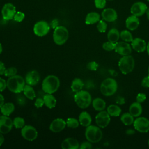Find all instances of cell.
<instances>
[{"label": "cell", "instance_id": "6da1fadb", "mask_svg": "<svg viewBox=\"0 0 149 149\" xmlns=\"http://www.w3.org/2000/svg\"><path fill=\"white\" fill-rule=\"evenodd\" d=\"M60 86V80L59 78L54 74H49L45 77L42 82V89L43 91L47 94H53L55 93Z\"/></svg>", "mask_w": 149, "mask_h": 149}, {"label": "cell", "instance_id": "7a4b0ae2", "mask_svg": "<svg viewBox=\"0 0 149 149\" xmlns=\"http://www.w3.org/2000/svg\"><path fill=\"white\" fill-rule=\"evenodd\" d=\"M8 89L13 93H20L23 91L26 85L25 79L20 75L16 74L8 77L6 81Z\"/></svg>", "mask_w": 149, "mask_h": 149}, {"label": "cell", "instance_id": "3957f363", "mask_svg": "<svg viewBox=\"0 0 149 149\" xmlns=\"http://www.w3.org/2000/svg\"><path fill=\"white\" fill-rule=\"evenodd\" d=\"M74 100L76 105L82 109L88 108L92 102L91 94L87 91L83 90L75 93Z\"/></svg>", "mask_w": 149, "mask_h": 149}, {"label": "cell", "instance_id": "277c9868", "mask_svg": "<svg viewBox=\"0 0 149 149\" xmlns=\"http://www.w3.org/2000/svg\"><path fill=\"white\" fill-rule=\"evenodd\" d=\"M85 137L87 141L91 143H96L102 139V132L100 127L90 125L86 127Z\"/></svg>", "mask_w": 149, "mask_h": 149}, {"label": "cell", "instance_id": "5b68a950", "mask_svg": "<svg viewBox=\"0 0 149 149\" xmlns=\"http://www.w3.org/2000/svg\"><path fill=\"white\" fill-rule=\"evenodd\" d=\"M118 84L116 81L112 78L105 79L100 86V91L105 96H111L117 91Z\"/></svg>", "mask_w": 149, "mask_h": 149}, {"label": "cell", "instance_id": "8992f818", "mask_svg": "<svg viewBox=\"0 0 149 149\" xmlns=\"http://www.w3.org/2000/svg\"><path fill=\"white\" fill-rule=\"evenodd\" d=\"M54 42L58 45L64 44L69 37V31L67 28L63 26H58L54 29L53 33Z\"/></svg>", "mask_w": 149, "mask_h": 149}, {"label": "cell", "instance_id": "52a82bcc", "mask_svg": "<svg viewBox=\"0 0 149 149\" xmlns=\"http://www.w3.org/2000/svg\"><path fill=\"white\" fill-rule=\"evenodd\" d=\"M134 65V59L130 55L123 56L119 59L118 62L119 70L124 74H127L130 73L133 70Z\"/></svg>", "mask_w": 149, "mask_h": 149}, {"label": "cell", "instance_id": "ba28073f", "mask_svg": "<svg viewBox=\"0 0 149 149\" xmlns=\"http://www.w3.org/2000/svg\"><path fill=\"white\" fill-rule=\"evenodd\" d=\"M49 24L45 20H40L36 22L33 27V32L38 37L46 36L50 30Z\"/></svg>", "mask_w": 149, "mask_h": 149}, {"label": "cell", "instance_id": "9c48e42d", "mask_svg": "<svg viewBox=\"0 0 149 149\" xmlns=\"http://www.w3.org/2000/svg\"><path fill=\"white\" fill-rule=\"evenodd\" d=\"M20 133L23 138L29 141L35 140L38 136L37 129L34 126L30 125H25L21 129Z\"/></svg>", "mask_w": 149, "mask_h": 149}, {"label": "cell", "instance_id": "30bf717a", "mask_svg": "<svg viewBox=\"0 0 149 149\" xmlns=\"http://www.w3.org/2000/svg\"><path fill=\"white\" fill-rule=\"evenodd\" d=\"M16 12V9L15 6L10 2L4 4L1 9L2 18L5 20H10L13 19V17Z\"/></svg>", "mask_w": 149, "mask_h": 149}, {"label": "cell", "instance_id": "8fae6325", "mask_svg": "<svg viewBox=\"0 0 149 149\" xmlns=\"http://www.w3.org/2000/svg\"><path fill=\"white\" fill-rule=\"evenodd\" d=\"M134 129L140 133H147L149 131V120L145 117H137L134 120Z\"/></svg>", "mask_w": 149, "mask_h": 149}, {"label": "cell", "instance_id": "7c38bea8", "mask_svg": "<svg viewBox=\"0 0 149 149\" xmlns=\"http://www.w3.org/2000/svg\"><path fill=\"white\" fill-rule=\"evenodd\" d=\"M110 115L106 111H101L95 116V122L97 125L100 128L106 127L111 120Z\"/></svg>", "mask_w": 149, "mask_h": 149}, {"label": "cell", "instance_id": "4fadbf2b", "mask_svg": "<svg viewBox=\"0 0 149 149\" xmlns=\"http://www.w3.org/2000/svg\"><path fill=\"white\" fill-rule=\"evenodd\" d=\"M13 126V120L9 116L1 115L0 116V132L2 134H7L10 132Z\"/></svg>", "mask_w": 149, "mask_h": 149}, {"label": "cell", "instance_id": "5bb4252c", "mask_svg": "<svg viewBox=\"0 0 149 149\" xmlns=\"http://www.w3.org/2000/svg\"><path fill=\"white\" fill-rule=\"evenodd\" d=\"M147 5L143 2H136L130 8V12L133 15L137 17L143 16L147 9Z\"/></svg>", "mask_w": 149, "mask_h": 149}, {"label": "cell", "instance_id": "9a60e30c", "mask_svg": "<svg viewBox=\"0 0 149 149\" xmlns=\"http://www.w3.org/2000/svg\"><path fill=\"white\" fill-rule=\"evenodd\" d=\"M115 51L120 55L125 56L130 55L132 52V48L130 45L125 41L117 42L115 44Z\"/></svg>", "mask_w": 149, "mask_h": 149}, {"label": "cell", "instance_id": "2e32d148", "mask_svg": "<svg viewBox=\"0 0 149 149\" xmlns=\"http://www.w3.org/2000/svg\"><path fill=\"white\" fill-rule=\"evenodd\" d=\"M24 79L26 84L34 86L40 82V75L37 70H32L27 73Z\"/></svg>", "mask_w": 149, "mask_h": 149}, {"label": "cell", "instance_id": "e0dca14e", "mask_svg": "<svg viewBox=\"0 0 149 149\" xmlns=\"http://www.w3.org/2000/svg\"><path fill=\"white\" fill-rule=\"evenodd\" d=\"M66 126V121L62 118H56L53 120L49 125V130L54 133H59L62 131Z\"/></svg>", "mask_w": 149, "mask_h": 149}, {"label": "cell", "instance_id": "ac0fdd59", "mask_svg": "<svg viewBox=\"0 0 149 149\" xmlns=\"http://www.w3.org/2000/svg\"><path fill=\"white\" fill-rule=\"evenodd\" d=\"M101 16L104 20L108 22H112L115 21L118 18V14L116 11L112 8H105L102 13Z\"/></svg>", "mask_w": 149, "mask_h": 149}, {"label": "cell", "instance_id": "d6986e66", "mask_svg": "<svg viewBox=\"0 0 149 149\" xmlns=\"http://www.w3.org/2000/svg\"><path fill=\"white\" fill-rule=\"evenodd\" d=\"M79 146V141L73 137L66 138L61 143L62 149H78Z\"/></svg>", "mask_w": 149, "mask_h": 149}, {"label": "cell", "instance_id": "ffe728a7", "mask_svg": "<svg viewBox=\"0 0 149 149\" xmlns=\"http://www.w3.org/2000/svg\"><path fill=\"white\" fill-rule=\"evenodd\" d=\"M132 47L137 52H144L147 47L145 41L140 38H135L131 42Z\"/></svg>", "mask_w": 149, "mask_h": 149}, {"label": "cell", "instance_id": "44dd1931", "mask_svg": "<svg viewBox=\"0 0 149 149\" xmlns=\"http://www.w3.org/2000/svg\"><path fill=\"white\" fill-rule=\"evenodd\" d=\"M139 24L140 21L138 17L133 15L129 16L125 22L126 28L131 31L136 30L139 27Z\"/></svg>", "mask_w": 149, "mask_h": 149}, {"label": "cell", "instance_id": "7402d4cb", "mask_svg": "<svg viewBox=\"0 0 149 149\" xmlns=\"http://www.w3.org/2000/svg\"><path fill=\"white\" fill-rule=\"evenodd\" d=\"M78 120L80 124L86 127L90 125L92 121L91 115L86 111H83L80 113Z\"/></svg>", "mask_w": 149, "mask_h": 149}, {"label": "cell", "instance_id": "603a6c76", "mask_svg": "<svg viewBox=\"0 0 149 149\" xmlns=\"http://www.w3.org/2000/svg\"><path fill=\"white\" fill-rule=\"evenodd\" d=\"M142 107L138 102H133L129 107V112L134 117H139L142 113Z\"/></svg>", "mask_w": 149, "mask_h": 149}, {"label": "cell", "instance_id": "cb8c5ba5", "mask_svg": "<svg viewBox=\"0 0 149 149\" xmlns=\"http://www.w3.org/2000/svg\"><path fill=\"white\" fill-rule=\"evenodd\" d=\"M100 20V15L95 12H91L87 14L85 18V23L88 25L98 23Z\"/></svg>", "mask_w": 149, "mask_h": 149}, {"label": "cell", "instance_id": "d4e9b609", "mask_svg": "<svg viewBox=\"0 0 149 149\" xmlns=\"http://www.w3.org/2000/svg\"><path fill=\"white\" fill-rule=\"evenodd\" d=\"M44 105L48 108L52 109L55 107L56 105V100L52 94L46 93L43 96Z\"/></svg>", "mask_w": 149, "mask_h": 149}, {"label": "cell", "instance_id": "484cf974", "mask_svg": "<svg viewBox=\"0 0 149 149\" xmlns=\"http://www.w3.org/2000/svg\"><path fill=\"white\" fill-rule=\"evenodd\" d=\"M15 105L12 102H6L1 107L0 111L3 115L10 116L15 111Z\"/></svg>", "mask_w": 149, "mask_h": 149}, {"label": "cell", "instance_id": "4316f807", "mask_svg": "<svg viewBox=\"0 0 149 149\" xmlns=\"http://www.w3.org/2000/svg\"><path fill=\"white\" fill-rule=\"evenodd\" d=\"M107 38L109 41L116 43L120 38V33L116 29L112 28L108 32Z\"/></svg>", "mask_w": 149, "mask_h": 149}, {"label": "cell", "instance_id": "83f0119b", "mask_svg": "<svg viewBox=\"0 0 149 149\" xmlns=\"http://www.w3.org/2000/svg\"><path fill=\"white\" fill-rule=\"evenodd\" d=\"M92 105L95 110L101 111L105 108L106 103L103 99L101 98H95L92 101Z\"/></svg>", "mask_w": 149, "mask_h": 149}, {"label": "cell", "instance_id": "f1b7e54d", "mask_svg": "<svg viewBox=\"0 0 149 149\" xmlns=\"http://www.w3.org/2000/svg\"><path fill=\"white\" fill-rule=\"evenodd\" d=\"M23 94L24 96L30 100H33L36 98V92L34 88H33V86L29 85L27 84H26L23 90Z\"/></svg>", "mask_w": 149, "mask_h": 149}, {"label": "cell", "instance_id": "f546056e", "mask_svg": "<svg viewBox=\"0 0 149 149\" xmlns=\"http://www.w3.org/2000/svg\"><path fill=\"white\" fill-rule=\"evenodd\" d=\"M84 86V83L83 80L78 77H76L74 79L71 83V89L74 92H78L80 90H81Z\"/></svg>", "mask_w": 149, "mask_h": 149}, {"label": "cell", "instance_id": "4dcf8cb0", "mask_svg": "<svg viewBox=\"0 0 149 149\" xmlns=\"http://www.w3.org/2000/svg\"><path fill=\"white\" fill-rule=\"evenodd\" d=\"M107 111L111 116H118L120 115L122 109L119 106L112 104L108 107Z\"/></svg>", "mask_w": 149, "mask_h": 149}, {"label": "cell", "instance_id": "1f68e13d", "mask_svg": "<svg viewBox=\"0 0 149 149\" xmlns=\"http://www.w3.org/2000/svg\"><path fill=\"white\" fill-rule=\"evenodd\" d=\"M120 120L125 125H130L134 122V116H133L129 112L125 113L121 115Z\"/></svg>", "mask_w": 149, "mask_h": 149}, {"label": "cell", "instance_id": "d6a6232c", "mask_svg": "<svg viewBox=\"0 0 149 149\" xmlns=\"http://www.w3.org/2000/svg\"><path fill=\"white\" fill-rule=\"evenodd\" d=\"M120 37L123 41L125 42H132L133 40V36L131 33L126 30H122L120 33Z\"/></svg>", "mask_w": 149, "mask_h": 149}, {"label": "cell", "instance_id": "836d02e7", "mask_svg": "<svg viewBox=\"0 0 149 149\" xmlns=\"http://www.w3.org/2000/svg\"><path fill=\"white\" fill-rule=\"evenodd\" d=\"M66 126L72 129H76L80 125L79 120L74 118H68L66 120Z\"/></svg>", "mask_w": 149, "mask_h": 149}, {"label": "cell", "instance_id": "e575fe53", "mask_svg": "<svg viewBox=\"0 0 149 149\" xmlns=\"http://www.w3.org/2000/svg\"><path fill=\"white\" fill-rule=\"evenodd\" d=\"M13 125L16 129H22L25 125V120L23 118L17 116L13 119Z\"/></svg>", "mask_w": 149, "mask_h": 149}, {"label": "cell", "instance_id": "d590c367", "mask_svg": "<svg viewBox=\"0 0 149 149\" xmlns=\"http://www.w3.org/2000/svg\"><path fill=\"white\" fill-rule=\"evenodd\" d=\"M97 30L100 33H104L106 31L107 28V24L104 20H100L97 25Z\"/></svg>", "mask_w": 149, "mask_h": 149}, {"label": "cell", "instance_id": "8d00e7d4", "mask_svg": "<svg viewBox=\"0 0 149 149\" xmlns=\"http://www.w3.org/2000/svg\"><path fill=\"white\" fill-rule=\"evenodd\" d=\"M17 69L15 67H9L7 69H6L5 73H4V75L6 77H12L13 76H15L16 74H17Z\"/></svg>", "mask_w": 149, "mask_h": 149}, {"label": "cell", "instance_id": "74e56055", "mask_svg": "<svg viewBox=\"0 0 149 149\" xmlns=\"http://www.w3.org/2000/svg\"><path fill=\"white\" fill-rule=\"evenodd\" d=\"M115 44L116 43H113L110 41H107V42H105L103 44H102V48L107 51H111L112 50L115 49Z\"/></svg>", "mask_w": 149, "mask_h": 149}, {"label": "cell", "instance_id": "f35d334b", "mask_svg": "<svg viewBox=\"0 0 149 149\" xmlns=\"http://www.w3.org/2000/svg\"><path fill=\"white\" fill-rule=\"evenodd\" d=\"M25 17V14L21 11H16L14 17L13 19L15 21L17 22H22Z\"/></svg>", "mask_w": 149, "mask_h": 149}, {"label": "cell", "instance_id": "ab89813d", "mask_svg": "<svg viewBox=\"0 0 149 149\" xmlns=\"http://www.w3.org/2000/svg\"><path fill=\"white\" fill-rule=\"evenodd\" d=\"M107 0H94V5L97 9H103L106 5Z\"/></svg>", "mask_w": 149, "mask_h": 149}, {"label": "cell", "instance_id": "60d3db41", "mask_svg": "<svg viewBox=\"0 0 149 149\" xmlns=\"http://www.w3.org/2000/svg\"><path fill=\"white\" fill-rule=\"evenodd\" d=\"M98 67V65L97 62L94 61L90 62L87 65V68L91 71H95Z\"/></svg>", "mask_w": 149, "mask_h": 149}, {"label": "cell", "instance_id": "b9f144b4", "mask_svg": "<svg viewBox=\"0 0 149 149\" xmlns=\"http://www.w3.org/2000/svg\"><path fill=\"white\" fill-rule=\"evenodd\" d=\"M44 105V100L43 98H37L35 100L34 102V105L36 108H41L43 105Z\"/></svg>", "mask_w": 149, "mask_h": 149}, {"label": "cell", "instance_id": "7bdbcfd3", "mask_svg": "<svg viewBox=\"0 0 149 149\" xmlns=\"http://www.w3.org/2000/svg\"><path fill=\"white\" fill-rule=\"evenodd\" d=\"M92 148L91 143L90 141H84L80 144L79 148L80 149H90Z\"/></svg>", "mask_w": 149, "mask_h": 149}, {"label": "cell", "instance_id": "ee69618b", "mask_svg": "<svg viewBox=\"0 0 149 149\" xmlns=\"http://www.w3.org/2000/svg\"><path fill=\"white\" fill-rule=\"evenodd\" d=\"M146 99V94L143 93H139L136 96V101L139 103L143 102Z\"/></svg>", "mask_w": 149, "mask_h": 149}, {"label": "cell", "instance_id": "f6af8a7d", "mask_svg": "<svg viewBox=\"0 0 149 149\" xmlns=\"http://www.w3.org/2000/svg\"><path fill=\"white\" fill-rule=\"evenodd\" d=\"M7 87L6 81L3 78L0 77V92L4 91Z\"/></svg>", "mask_w": 149, "mask_h": 149}, {"label": "cell", "instance_id": "bcb514c9", "mask_svg": "<svg viewBox=\"0 0 149 149\" xmlns=\"http://www.w3.org/2000/svg\"><path fill=\"white\" fill-rule=\"evenodd\" d=\"M141 84L143 87H149V75L143 79Z\"/></svg>", "mask_w": 149, "mask_h": 149}, {"label": "cell", "instance_id": "7dc6e473", "mask_svg": "<svg viewBox=\"0 0 149 149\" xmlns=\"http://www.w3.org/2000/svg\"><path fill=\"white\" fill-rule=\"evenodd\" d=\"M58 24H59L58 20L57 19H54L51 21L49 25H50V27H52V29H55L57 26H58Z\"/></svg>", "mask_w": 149, "mask_h": 149}, {"label": "cell", "instance_id": "c3c4849f", "mask_svg": "<svg viewBox=\"0 0 149 149\" xmlns=\"http://www.w3.org/2000/svg\"><path fill=\"white\" fill-rule=\"evenodd\" d=\"M6 68L5 66V64L2 61H0V76L4 74L5 71L6 70Z\"/></svg>", "mask_w": 149, "mask_h": 149}, {"label": "cell", "instance_id": "681fc988", "mask_svg": "<svg viewBox=\"0 0 149 149\" xmlns=\"http://www.w3.org/2000/svg\"><path fill=\"white\" fill-rule=\"evenodd\" d=\"M5 103V98L3 95L0 93V108L3 105V104Z\"/></svg>", "mask_w": 149, "mask_h": 149}, {"label": "cell", "instance_id": "f907efd6", "mask_svg": "<svg viewBox=\"0 0 149 149\" xmlns=\"http://www.w3.org/2000/svg\"><path fill=\"white\" fill-rule=\"evenodd\" d=\"M3 134H2V133L0 132V146H1L3 144L4 140H5V138H4V136Z\"/></svg>", "mask_w": 149, "mask_h": 149}, {"label": "cell", "instance_id": "816d5d0a", "mask_svg": "<svg viewBox=\"0 0 149 149\" xmlns=\"http://www.w3.org/2000/svg\"><path fill=\"white\" fill-rule=\"evenodd\" d=\"M127 131L129 132H129L127 133V134H133L134 133V131L133 130H132V129H128Z\"/></svg>", "mask_w": 149, "mask_h": 149}, {"label": "cell", "instance_id": "f5cc1de1", "mask_svg": "<svg viewBox=\"0 0 149 149\" xmlns=\"http://www.w3.org/2000/svg\"><path fill=\"white\" fill-rule=\"evenodd\" d=\"M146 15H147V19L149 20V8H147L146 12Z\"/></svg>", "mask_w": 149, "mask_h": 149}, {"label": "cell", "instance_id": "db71d44e", "mask_svg": "<svg viewBox=\"0 0 149 149\" xmlns=\"http://www.w3.org/2000/svg\"><path fill=\"white\" fill-rule=\"evenodd\" d=\"M146 49H147V54L148 55H149V42L147 45V47H146Z\"/></svg>", "mask_w": 149, "mask_h": 149}, {"label": "cell", "instance_id": "11a10c76", "mask_svg": "<svg viewBox=\"0 0 149 149\" xmlns=\"http://www.w3.org/2000/svg\"><path fill=\"white\" fill-rule=\"evenodd\" d=\"M2 50H3V48H2V45L1 44V43L0 42V54L2 52Z\"/></svg>", "mask_w": 149, "mask_h": 149}, {"label": "cell", "instance_id": "9f6ffc18", "mask_svg": "<svg viewBox=\"0 0 149 149\" xmlns=\"http://www.w3.org/2000/svg\"><path fill=\"white\" fill-rule=\"evenodd\" d=\"M148 147H149V139H148Z\"/></svg>", "mask_w": 149, "mask_h": 149}, {"label": "cell", "instance_id": "6f0895ef", "mask_svg": "<svg viewBox=\"0 0 149 149\" xmlns=\"http://www.w3.org/2000/svg\"><path fill=\"white\" fill-rule=\"evenodd\" d=\"M148 75H149V67H148Z\"/></svg>", "mask_w": 149, "mask_h": 149}, {"label": "cell", "instance_id": "680465c9", "mask_svg": "<svg viewBox=\"0 0 149 149\" xmlns=\"http://www.w3.org/2000/svg\"><path fill=\"white\" fill-rule=\"evenodd\" d=\"M147 1H148V2H149V0H147Z\"/></svg>", "mask_w": 149, "mask_h": 149}, {"label": "cell", "instance_id": "91938a15", "mask_svg": "<svg viewBox=\"0 0 149 149\" xmlns=\"http://www.w3.org/2000/svg\"><path fill=\"white\" fill-rule=\"evenodd\" d=\"M0 116H1V115H0Z\"/></svg>", "mask_w": 149, "mask_h": 149}, {"label": "cell", "instance_id": "94428289", "mask_svg": "<svg viewBox=\"0 0 149 149\" xmlns=\"http://www.w3.org/2000/svg\"><path fill=\"white\" fill-rule=\"evenodd\" d=\"M109 1H111V0H109Z\"/></svg>", "mask_w": 149, "mask_h": 149}]
</instances>
